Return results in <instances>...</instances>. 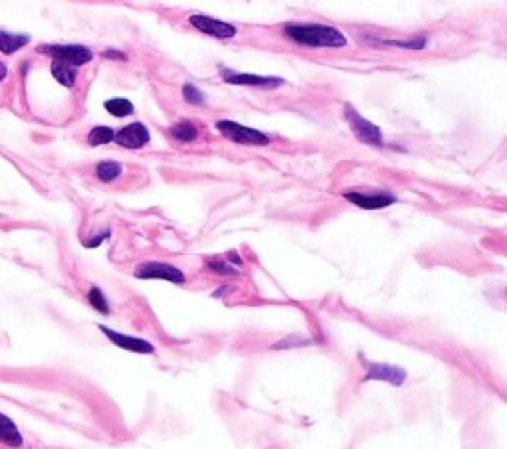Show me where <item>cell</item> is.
I'll list each match as a JSON object with an SVG mask.
<instances>
[{
  "mask_svg": "<svg viewBox=\"0 0 507 449\" xmlns=\"http://www.w3.org/2000/svg\"><path fill=\"white\" fill-rule=\"evenodd\" d=\"M283 34L299 46L307 48H345L347 38L335 26L327 24H285Z\"/></svg>",
  "mask_w": 507,
  "mask_h": 449,
  "instance_id": "1",
  "label": "cell"
},
{
  "mask_svg": "<svg viewBox=\"0 0 507 449\" xmlns=\"http://www.w3.org/2000/svg\"><path fill=\"white\" fill-rule=\"evenodd\" d=\"M216 129L222 137H226L228 141L232 143H238V145H248V146H266L269 145V137L264 135L262 131H256L250 127H244L236 121L220 119L216 121Z\"/></svg>",
  "mask_w": 507,
  "mask_h": 449,
  "instance_id": "2",
  "label": "cell"
},
{
  "mask_svg": "<svg viewBox=\"0 0 507 449\" xmlns=\"http://www.w3.org/2000/svg\"><path fill=\"white\" fill-rule=\"evenodd\" d=\"M38 52L48 53L53 58V62H64L67 66H83L94 60V52L80 44H52V46H42Z\"/></svg>",
  "mask_w": 507,
  "mask_h": 449,
  "instance_id": "3",
  "label": "cell"
},
{
  "mask_svg": "<svg viewBox=\"0 0 507 449\" xmlns=\"http://www.w3.org/2000/svg\"><path fill=\"white\" fill-rule=\"evenodd\" d=\"M345 119H347L349 127H351V131L353 135L359 139L360 143H365V145H371V146H383V131L371 123L369 119H365L363 115H359V111L355 109L353 105H345Z\"/></svg>",
  "mask_w": 507,
  "mask_h": 449,
  "instance_id": "4",
  "label": "cell"
},
{
  "mask_svg": "<svg viewBox=\"0 0 507 449\" xmlns=\"http://www.w3.org/2000/svg\"><path fill=\"white\" fill-rule=\"evenodd\" d=\"M360 362L367 366V374H365V382L371 380H381V382H388L390 386H402L406 380V370L394 364H385V362H369L365 358H360Z\"/></svg>",
  "mask_w": 507,
  "mask_h": 449,
  "instance_id": "5",
  "label": "cell"
},
{
  "mask_svg": "<svg viewBox=\"0 0 507 449\" xmlns=\"http://www.w3.org/2000/svg\"><path fill=\"white\" fill-rule=\"evenodd\" d=\"M135 278L137 279H163V281H171V283H178L183 285L187 278L185 273L174 267V265L163 264V262H147L141 264L135 269Z\"/></svg>",
  "mask_w": 507,
  "mask_h": 449,
  "instance_id": "6",
  "label": "cell"
},
{
  "mask_svg": "<svg viewBox=\"0 0 507 449\" xmlns=\"http://www.w3.org/2000/svg\"><path fill=\"white\" fill-rule=\"evenodd\" d=\"M190 26L197 28L199 32L206 34V36H213L218 40H230L236 36V26L222 22V20H216L213 16H206V14H192L190 16Z\"/></svg>",
  "mask_w": 507,
  "mask_h": 449,
  "instance_id": "7",
  "label": "cell"
},
{
  "mask_svg": "<svg viewBox=\"0 0 507 449\" xmlns=\"http://www.w3.org/2000/svg\"><path fill=\"white\" fill-rule=\"evenodd\" d=\"M99 330L106 334L107 339L115 346H119L127 353H137V355H155V346L145 341V339H139V337H131V334H123L117 330L109 329L106 325H99Z\"/></svg>",
  "mask_w": 507,
  "mask_h": 449,
  "instance_id": "8",
  "label": "cell"
},
{
  "mask_svg": "<svg viewBox=\"0 0 507 449\" xmlns=\"http://www.w3.org/2000/svg\"><path fill=\"white\" fill-rule=\"evenodd\" d=\"M220 76L222 80L230 83V85H248V87H280L283 80L280 78H266V76H258V74H240V71H232L228 67H220Z\"/></svg>",
  "mask_w": 507,
  "mask_h": 449,
  "instance_id": "9",
  "label": "cell"
},
{
  "mask_svg": "<svg viewBox=\"0 0 507 449\" xmlns=\"http://www.w3.org/2000/svg\"><path fill=\"white\" fill-rule=\"evenodd\" d=\"M343 198L363 208V210H383V208H388L397 202V198L388 192H357V190L345 192Z\"/></svg>",
  "mask_w": 507,
  "mask_h": 449,
  "instance_id": "10",
  "label": "cell"
},
{
  "mask_svg": "<svg viewBox=\"0 0 507 449\" xmlns=\"http://www.w3.org/2000/svg\"><path fill=\"white\" fill-rule=\"evenodd\" d=\"M113 141L125 149H141L151 141V133L143 123H131V125L123 127L119 133H115Z\"/></svg>",
  "mask_w": 507,
  "mask_h": 449,
  "instance_id": "11",
  "label": "cell"
},
{
  "mask_svg": "<svg viewBox=\"0 0 507 449\" xmlns=\"http://www.w3.org/2000/svg\"><path fill=\"white\" fill-rule=\"evenodd\" d=\"M0 443L8 448H20L24 443V437L18 432L16 423L4 414H0Z\"/></svg>",
  "mask_w": 507,
  "mask_h": 449,
  "instance_id": "12",
  "label": "cell"
},
{
  "mask_svg": "<svg viewBox=\"0 0 507 449\" xmlns=\"http://www.w3.org/2000/svg\"><path fill=\"white\" fill-rule=\"evenodd\" d=\"M169 135H171V139H174V141L192 143V141L199 139V129H197L190 121H181V123H176V125H173V127L169 129Z\"/></svg>",
  "mask_w": 507,
  "mask_h": 449,
  "instance_id": "13",
  "label": "cell"
},
{
  "mask_svg": "<svg viewBox=\"0 0 507 449\" xmlns=\"http://www.w3.org/2000/svg\"><path fill=\"white\" fill-rule=\"evenodd\" d=\"M28 36L22 34H8L4 30H0V52L2 53H14L18 52L20 48H24L28 44Z\"/></svg>",
  "mask_w": 507,
  "mask_h": 449,
  "instance_id": "14",
  "label": "cell"
},
{
  "mask_svg": "<svg viewBox=\"0 0 507 449\" xmlns=\"http://www.w3.org/2000/svg\"><path fill=\"white\" fill-rule=\"evenodd\" d=\"M121 172H123V167H121L119 162H115V160H103V162H99L95 167V174H97V178L101 183H113V180H117L121 176Z\"/></svg>",
  "mask_w": 507,
  "mask_h": 449,
  "instance_id": "15",
  "label": "cell"
},
{
  "mask_svg": "<svg viewBox=\"0 0 507 449\" xmlns=\"http://www.w3.org/2000/svg\"><path fill=\"white\" fill-rule=\"evenodd\" d=\"M52 76L64 87H74V83H76V67L67 66L64 62H52Z\"/></svg>",
  "mask_w": 507,
  "mask_h": 449,
  "instance_id": "16",
  "label": "cell"
},
{
  "mask_svg": "<svg viewBox=\"0 0 507 449\" xmlns=\"http://www.w3.org/2000/svg\"><path fill=\"white\" fill-rule=\"evenodd\" d=\"M113 139H115V131H113L111 127H103V125H99V127L92 129L90 135H88V143L92 146L107 145V143H111Z\"/></svg>",
  "mask_w": 507,
  "mask_h": 449,
  "instance_id": "17",
  "label": "cell"
},
{
  "mask_svg": "<svg viewBox=\"0 0 507 449\" xmlns=\"http://www.w3.org/2000/svg\"><path fill=\"white\" fill-rule=\"evenodd\" d=\"M107 113L115 115V117H127L133 113V103L129 99H123V97H115V99H109L106 101Z\"/></svg>",
  "mask_w": 507,
  "mask_h": 449,
  "instance_id": "18",
  "label": "cell"
},
{
  "mask_svg": "<svg viewBox=\"0 0 507 449\" xmlns=\"http://www.w3.org/2000/svg\"><path fill=\"white\" fill-rule=\"evenodd\" d=\"M88 301L90 305L94 307L95 311H99L101 315H109V303H107L106 295H103V291L99 289V287H92L90 293H88Z\"/></svg>",
  "mask_w": 507,
  "mask_h": 449,
  "instance_id": "19",
  "label": "cell"
},
{
  "mask_svg": "<svg viewBox=\"0 0 507 449\" xmlns=\"http://www.w3.org/2000/svg\"><path fill=\"white\" fill-rule=\"evenodd\" d=\"M383 44L404 48V50H424L428 46V40L424 36H420V38H413V40H383Z\"/></svg>",
  "mask_w": 507,
  "mask_h": 449,
  "instance_id": "20",
  "label": "cell"
},
{
  "mask_svg": "<svg viewBox=\"0 0 507 449\" xmlns=\"http://www.w3.org/2000/svg\"><path fill=\"white\" fill-rule=\"evenodd\" d=\"M183 97H185V101L190 103V105H202L204 103V93L199 87H194L192 83H185L183 85Z\"/></svg>",
  "mask_w": 507,
  "mask_h": 449,
  "instance_id": "21",
  "label": "cell"
},
{
  "mask_svg": "<svg viewBox=\"0 0 507 449\" xmlns=\"http://www.w3.org/2000/svg\"><path fill=\"white\" fill-rule=\"evenodd\" d=\"M206 267L214 271V273H218V276H238V269L236 267H232V265L224 262V260H210Z\"/></svg>",
  "mask_w": 507,
  "mask_h": 449,
  "instance_id": "22",
  "label": "cell"
},
{
  "mask_svg": "<svg viewBox=\"0 0 507 449\" xmlns=\"http://www.w3.org/2000/svg\"><path fill=\"white\" fill-rule=\"evenodd\" d=\"M109 236H111V230H103L101 234H97V236H94L92 239H85L83 246H85V248H97V246H99L101 242H106Z\"/></svg>",
  "mask_w": 507,
  "mask_h": 449,
  "instance_id": "23",
  "label": "cell"
},
{
  "mask_svg": "<svg viewBox=\"0 0 507 449\" xmlns=\"http://www.w3.org/2000/svg\"><path fill=\"white\" fill-rule=\"evenodd\" d=\"M103 58H107V60H121V62H125L127 60V56L123 52H119V50H106V52L101 53Z\"/></svg>",
  "mask_w": 507,
  "mask_h": 449,
  "instance_id": "24",
  "label": "cell"
},
{
  "mask_svg": "<svg viewBox=\"0 0 507 449\" xmlns=\"http://www.w3.org/2000/svg\"><path fill=\"white\" fill-rule=\"evenodd\" d=\"M228 260H232V262H234L236 265L242 264V257L238 255V253H236V251H230V253H228Z\"/></svg>",
  "mask_w": 507,
  "mask_h": 449,
  "instance_id": "25",
  "label": "cell"
},
{
  "mask_svg": "<svg viewBox=\"0 0 507 449\" xmlns=\"http://www.w3.org/2000/svg\"><path fill=\"white\" fill-rule=\"evenodd\" d=\"M6 74H8V69H6V66H4V64L0 62V81L6 78Z\"/></svg>",
  "mask_w": 507,
  "mask_h": 449,
  "instance_id": "26",
  "label": "cell"
}]
</instances>
